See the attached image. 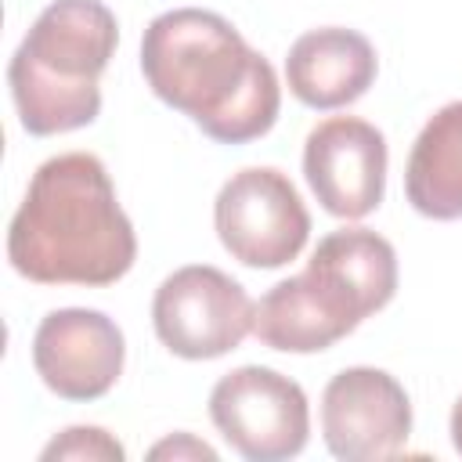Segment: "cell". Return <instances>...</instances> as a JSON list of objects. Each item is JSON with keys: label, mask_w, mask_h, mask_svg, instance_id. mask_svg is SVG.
<instances>
[{"label": "cell", "mask_w": 462, "mask_h": 462, "mask_svg": "<svg viewBox=\"0 0 462 462\" xmlns=\"http://www.w3.org/2000/svg\"><path fill=\"white\" fill-rule=\"evenodd\" d=\"M141 72L159 101L191 116L220 144L263 137L282 108L274 65L217 11L173 7L152 18L141 40Z\"/></svg>", "instance_id": "6da1fadb"}, {"label": "cell", "mask_w": 462, "mask_h": 462, "mask_svg": "<svg viewBox=\"0 0 462 462\" xmlns=\"http://www.w3.org/2000/svg\"><path fill=\"white\" fill-rule=\"evenodd\" d=\"M11 267L40 285H112L137 260V235L105 162L65 152L36 166L7 227Z\"/></svg>", "instance_id": "7a4b0ae2"}, {"label": "cell", "mask_w": 462, "mask_h": 462, "mask_svg": "<svg viewBox=\"0 0 462 462\" xmlns=\"http://www.w3.org/2000/svg\"><path fill=\"white\" fill-rule=\"evenodd\" d=\"M397 292V253L372 227L325 235L307 267L256 303L253 332L271 350L314 354L350 336Z\"/></svg>", "instance_id": "3957f363"}, {"label": "cell", "mask_w": 462, "mask_h": 462, "mask_svg": "<svg viewBox=\"0 0 462 462\" xmlns=\"http://www.w3.org/2000/svg\"><path fill=\"white\" fill-rule=\"evenodd\" d=\"M119 43L116 14L101 0H51L11 54L7 87L29 134H69L97 119L101 72Z\"/></svg>", "instance_id": "277c9868"}, {"label": "cell", "mask_w": 462, "mask_h": 462, "mask_svg": "<svg viewBox=\"0 0 462 462\" xmlns=\"http://www.w3.org/2000/svg\"><path fill=\"white\" fill-rule=\"evenodd\" d=\"M256 307L249 292L209 263L177 267L152 300L159 343L184 361H209L235 350L253 332Z\"/></svg>", "instance_id": "5b68a950"}, {"label": "cell", "mask_w": 462, "mask_h": 462, "mask_svg": "<svg viewBox=\"0 0 462 462\" xmlns=\"http://www.w3.org/2000/svg\"><path fill=\"white\" fill-rule=\"evenodd\" d=\"M209 419L220 437L249 462L292 458L310 437L303 386L263 365H242L220 375L209 390Z\"/></svg>", "instance_id": "8992f818"}, {"label": "cell", "mask_w": 462, "mask_h": 462, "mask_svg": "<svg viewBox=\"0 0 462 462\" xmlns=\"http://www.w3.org/2000/svg\"><path fill=\"white\" fill-rule=\"evenodd\" d=\"M220 245L245 267H282L310 238V213L292 180L274 166L231 173L213 202Z\"/></svg>", "instance_id": "52a82bcc"}, {"label": "cell", "mask_w": 462, "mask_h": 462, "mask_svg": "<svg viewBox=\"0 0 462 462\" xmlns=\"http://www.w3.org/2000/svg\"><path fill=\"white\" fill-rule=\"evenodd\" d=\"M325 448L343 462L393 458L411 433L404 386L383 368H343L321 393Z\"/></svg>", "instance_id": "ba28073f"}, {"label": "cell", "mask_w": 462, "mask_h": 462, "mask_svg": "<svg viewBox=\"0 0 462 462\" xmlns=\"http://www.w3.org/2000/svg\"><path fill=\"white\" fill-rule=\"evenodd\" d=\"M303 177L325 213L361 220L383 202L386 137L357 116H332L307 134Z\"/></svg>", "instance_id": "9c48e42d"}, {"label": "cell", "mask_w": 462, "mask_h": 462, "mask_svg": "<svg viewBox=\"0 0 462 462\" xmlns=\"http://www.w3.org/2000/svg\"><path fill=\"white\" fill-rule=\"evenodd\" d=\"M119 325L87 307L51 310L32 336V365L47 390L65 401H97L123 375Z\"/></svg>", "instance_id": "30bf717a"}, {"label": "cell", "mask_w": 462, "mask_h": 462, "mask_svg": "<svg viewBox=\"0 0 462 462\" xmlns=\"http://www.w3.org/2000/svg\"><path fill=\"white\" fill-rule=\"evenodd\" d=\"M285 79L307 108H343L375 79V47L357 29L325 25L303 32L285 58Z\"/></svg>", "instance_id": "8fae6325"}, {"label": "cell", "mask_w": 462, "mask_h": 462, "mask_svg": "<svg viewBox=\"0 0 462 462\" xmlns=\"http://www.w3.org/2000/svg\"><path fill=\"white\" fill-rule=\"evenodd\" d=\"M404 191L415 213L430 220L462 217V101H448L419 130L404 170Z\"/></svg>", "instance_id": "7c38bea8"}, {"label": "cell", "mask_w": 462, "mask_h": 462, "mask_svg": "<svg viewBox=\"0 0 462 462\" xmlns=\"http://www.w3.org/2000/svg\"><path fill=\"white\" fill-rule=\"evenodd\" d=\"M43 462H54V458H87V462H123L126 451L123 444L101 430V426H69L61 430L43 451H40Z\"/></svg>", "instance_id": "4fadbf2b"}, {"label": "cell", "mask_w": 462, "mask_h": 462, "mask_svg": "<svg viewBox=\"0 0 462 462\" xmlns=\"http://www.w3.org/2000/svg\"><path fill=\"white\" fill-rule=\"evenodd\" d=\"M148 455H152V458H173V462H180V458H206V462H217V451H213L209 444H202L199 437H191V433H173V437L159 440Z\"/></svg>", "instance_id": "5bb4252c"}, {"label": "cell", "mask_w": 462, "mask_h": 462, "mask_svg": "<svg viewBox=\"0 0 462 462\" xmlns=\"http://www.w3.org/2000/svg\"><path fill=\"white\" fill-rule=\"evenodd\" d=\"M451 444H455V451L462 455V397H458L455 408H451Z\"/></svg>", "instance_id": "9a60e30c"}]
</instances>
